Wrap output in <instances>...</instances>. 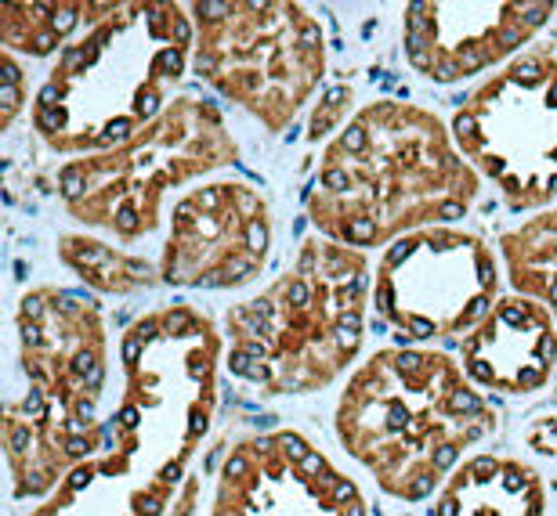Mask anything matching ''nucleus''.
Listing matches in <instances>:
<instances>
[{
	"label": "nucleus",
	"mask_w": 557,
	"mask_h": 516,
	"mask_svg": "<svg viewBox=\"0 0 557 516\" xmlns=\"http://www.w3.org/2000/svg\"><path fill=\"white\" fill-rule=\"evenodd\" d=\"M504 264L482 231L428 228L381 250L373 311L398 347L467 340L504 300Z\"/></svg>",
	"instance_id": "9"
},
{
	"label": "nucleus",
	"mask_w": 557,
	"mask_h": 516,
	"mask_svg": "<svg viewBox=\"0 0 557 516\" xmlns=\"http://www.w3.org/2000/svg\"><path fill=\"white\" fill-rule=\"evenodd\" d=\"M210 516H366V499L300 430H269L228 448Z\"/></svg>",
	"instance_id": "12"
},
{
	"label": "nucleus",
	"mask_w": 557,
	"mask_h": 516,
	"mask_svg": "<svg viewBox=\"0 0 557 516\" xmlns=\"http://www.w3.org/2000/svg\"><path fill=\"white\" fill-rule=\"evenodd\" d=\"M434 516H547V484L525 458L482 452L445 480Z\"/></svg>",
	"instance_id": "15"
},
{
	"label": "nucleus",
	"mask_w": 557,
	"mask_h": 516,
	"mask_svg": "<svg viewBox=\"0 0 557 516\" xmlns=\"http://www.w3.org/2000/svg\"><path fill=\"white\" fill-rule=\"evenodd\" d=\"M333 433L344 455L395 502L445 488L467 452L496 433V408L438 347H381L344 379Z\"/></svg>",
	"instance_id": "3"
},
{
	"label": "nucleus",
	"mask_w": 557,
	"mask_h": 516,
	"mask_svg": "<svg viewBox=\"0 0 557 516\" xmlns=\"http://www.w3.org/2000/svg\"><path fill=\"white\" fill-rule=\"evenodd\" d=\"M236 160L239 144L221 109L203 95H177L131 141L59 163L51 192L81 231L127 250L160 231L185 192Z\"/></svg>",
	"instance_id": "6"
},
{
	"label": "nucleus",
	"mask_w": 557,
	"mask_h": 516,
	"mask_svg": "<svg viewBox=\"0 0 557 516\" xmlns=\"http://www.w3.org/2000/svg\"><path fill=\"white\" fill-rule=\"evenodd\" d=\"M15 336L18 379L98 463L109 423L102 405L113 387V340L102 307L73 289H26L15 307Z\"/></svg>",
	"instance_id": "10"
},
{
	"label": "nucleus",
	"mask_w": 557,
	"mask_h": 516,
	"mask_svg": "<svg viewBox=\"0 0 557 516\" xmlns=\"http://www.w3.org/2000/svg\"><path fill=\"white\" fill-rule=\"evenodd\" d=\"M225 332L196 304L145 311L116 347L120 398L109 408L98 477L177 495L218 412Z\"/></svg>",
	"instance_id": "4"
},
{
	"label": "nucleus",
	"mask_w": 557,
	"mask_h": 516,
	"mask_svg": "<svg viewBox=\"0 0 557 516\" xmlns=\"http://www.w3.org/2000/svg\"><path fill=\"white\" fill-rule=\"evenodd\" d=\"M463 160L493 185L510 213L557 203V54L529 48L496 70L453 112Z\"/></svg>",
	"instance_id": "8"
},
{
	"label": "nucleus",
	"mask_w": 557,
	"mask_h": 516,
	"mask_svg": "<svg viewBox=\"0 0 557 516\" xmlns=\"http://www.w3.org/2000/svg\"><path fill=\"white\" fill-rule=\"evenodd\" d=\"M275 213L261 188L239 177L196 185L166 221L160 275L171 289H247L269 267Z\"/></svg>",
	"instance_id": "11"
},
{
	"label": "nucleus",
	"mask_w": 557,
	"mask_h": 516,
	"mask_svg": "<svg viewBox=\"0 0 557 516\" xmlns=\"http://www.w3.org/2000/svg\"><path fill=\"white\" fill-rule=\"evenodd\" d=\"M557 4L499 0V4H438L420 0L403 11V54L423 80L453 87L504 70L532 48Z\"/></svg>",
	"instance_id": "13"
},
{
	"label": "nucleus",
	"mask_w": 557,
	"mask_h": 516,
	"mask_svg": "<svg viewBox=\"0 0 557 516\" xmlns=\"http://www.w3.org/2000/svg\"><path fill=\"white\" fill-rule=\"evenodd\" d=\"M370 304V256L311 231L269 286L225 311L228 376L269 398L319 394L359 368Z\"/></svg>",
	"instance_id": "5"
},
{
	"label": "nucleus",
	"mask_w": 557,
	"mask_h": 516,
	"mask_svg": "<svg viewBox=\"0 0 557 516\" xmlns=\"http://www.w3.org/2000/svg\"><path fill=\"white\" fill-rule=\"evenodd\" d=\"M460 365L482 394H540L557 373V318L536 300L510 293L460 343Z\"/></svg>",
	"instance_id": "14"
},
{
	"label": "nucleus",
	"mask_w": 557,
	"mask_h": 516,
	"mask_svg": "<svg viewBox=\"0 0 557 516\" xmlns=\"http://www.w3.org/2000/svg\"><path fill=\"white\" fill-rule=\"evenodd\" d=\"M193 76L283 134L326 80V33L294 0H193Z\"/></svg>",
	"instance_id": "7"
},
{
	"label": "nucleus",
	"mask_w": 557,
	"mask_h": 516,
	"mask_svg": "<svg viewBox=\"0 0 557 516\" xmlns=\"http://www.w3.org/2000/svg\"><path fill=\"white\" fill-rule=\"evenodd\" d=\"M59 261L81 278L84 286L98 289L109 297H135L152 286H163L160 261H145V256L127 253L124 246L98 239L87 231H65L54 242Z\"/></svg>",
	"instance_id": "17"
},
{
	"label": "nucleus",
	"mask_w": 557,
	"mask_h": 516,
	"mask_svg": "<svg viewBox=\"0 0 557 516\" xmlns=\"http://www.w3.org/2000/svg\"><path fill=\"white\" fill-rule=\"evenodd\" d=\"M482 185L438 112L376 98L322 144L308 221L330 242L387 250L406 235L463 221Z\"/></svg>",
	"instance_id": "1"
},
{
	"label": "nucleus",
	"mask_w": 557,
	"mask_h": 516,
	"mask_svg": "<svg viewBox=\"0 0 557 516\" xmlns=\"http://www.w3.org/2000/svg\"><path fill=\"white\" fill-rule=\"evenodd\" d=\"M196 22L174 0H91L29 105V130L59 160L109 152L141 134L193 73Z\"/></svg>",
	"instance_id": "2"
},
{
	"label": "nucleus",
	"mask_w": 557,
	"mask_h": 516,
	"mask_svg": "<svg viewBox=\"0 0 557 516\" xmlns=\"http://www.w3.org/2000/svg\"><path fill=\"white\" fill-rule=\"evenodd\" d=\"M355 105V91L348 84H333V87H326L322 91V98H319V105H315V112H311V119H308V138L311 141H330V134L333 130H344L348 127V119L355 116L359 109H351Z\"/></svg>",
	"instance_id": "20"
},
{
	"label": "nucleus",
	"mask_w": 557,
	"mask_h": 516,
	"mask_svg": "<svg viewBox=\"0 0 557 516\" xmlns=\"http://www.w3.org/2000/svg\"><path fill=\"white\" fill-rule=\"evenodd\" d=\"M499 264L518 297H529L557 318V203L499 235Z\"/></svg>",
	"instance_id": "16"
},
{
	"label": "nucleus",
	"mask_w": 557,
	"mask_h": 516,
	"mask_svg": "<svg viewBox=\"0 0 557 516\" xmlns=\"http://www.w3.org/2000/svg\"><path fill=\"white\" fill-rule=\"evenodd\" d=\"M199 495H203V480H199V474H188L166 516H199Z\"/></svg>",
	"instance_id": "22"
},
{
	"label": "nucleus",
	"mask_w": 557,
	"mask_h": 516,
	"mask_svg": "<svg viewBox=\"0 0 557 516\" xmlns=\"http://www.w3.org/2000/svg\"><path fill=\"white\" fill-rule=\"evenodd\" d=\"M29 87H26V73L15 54L0 51V130H11L15 119L22 116V109H29Z\"/></svg>",
	"instance_id": "21"
},
{
	"label": "nucleus",
	"mask_w": 557,
	"mask_h": 516,
	"mask_svg": "<svg viewBox=\"0 0 557 516\" xmlns=\"http://www.w3.org/2000/svg\"><path fill=\"white\" fill-rule=\"evenodd\" d=\"M29 516H131V491L116 480L98 477L95 466H81Z\"/></svg>",
	"instance_id": "19"
},
{
	"label": "nucleus",
	"mask_w": 557,
	"mask_h": 516,
	"mask_svg": "<svg viewBox=\"0 0 557 516\" xmlns=\"http://www.w3.org/2000/svg\"><path fill=\"white\" fill-rule=\"evenodd\" d=\"M91 0H8L0 4V48L15 59H51L84 29Z\"/></svg>",
	"instance_id": "18"
}]
</instances>
